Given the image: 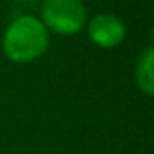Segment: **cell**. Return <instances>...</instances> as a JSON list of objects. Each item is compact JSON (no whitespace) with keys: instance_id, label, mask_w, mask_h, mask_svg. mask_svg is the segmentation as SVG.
<instances>
[{"instance_id":"obj_4","label":"cell","mask_w":154,"mask_h":154,"mask_svg":"<svg viewBox=\"0 0 154 154\" xmlns=\"http://www.w3.org/2000/svg\"><path fill=\"white\" fill-rule=\"evenodd\" d=\"M152 63H154V49H152V45H149L140 54V58L136 62V69H134L136 85H138V89L145 96H152V93H154V71H152Z\"/></svg>"},{"instance_id":"obj_2","label":"cell","mask_w":154,"mask_h":154,"mask_svg":"<svg viewBox=\"0 0 154 154\" xmlns=\"http://www.w3.org/2000/svg\"><path fill=\"white\" fill-rule=\"evenodd\" d=\"M85 18L82 0H44L42 24L58 35H76L85 26Z\"/></svg>"},{"instance_id":"obj_5","label":"cell","mask_w":154,"mask_h":154,"mask_svg":"<svg viewBox=\"0 0 154 154\" xmlns=\"http://www.w3.org/2000/svg\"><path fill=\"white\" fill-rule=\"evenodd\" d=\"M20 2H26V4H33V2H36V0H20Z\"/></svg>"},{"instance_id":"obj_1","label":"cell","mask_w":154,"mask_h":154,"mask_svg":"<svg viewBox=\"0 0 154 154\" xmlns=\"http://www.w3.org/2000/svg\"><path fill=\"white\" fill-rule=\"evenodd\" d=\"M49 45L47 27L36 17L24 15L9 24L2 38L4 54L15 63H27L40 58Z\"/></svg>"},{"instance_id":"obj_3","label":"cell","mask_w":154,"mask_h":154,"mask_svg":"<svg viewBox=\"0 0 154 154\" xmlns=\"http://www.w3.org/2000/svg\"><path fill=\"white\" fill-rule=\"evenodd\" d=\"M87 33L91 42L96 44L98 47L112 49L125 40V24L120 17L103 13L89 22Z\"/></svg>"}]
</instances>
